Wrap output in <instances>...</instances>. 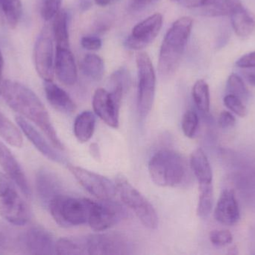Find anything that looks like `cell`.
Segmentation results:
<instances>
[{
	"label": "cell",
	"mask_w": 255,
	"mask_h": 255,
	"mask_svg": "<svg viewBox=\"0 0 255 255\" xmlns=\"http://www.w3.org/2000/svg\"><path fill=\"white\" fill-rule=\"evenodd\" d=\"M190 167L199 184H212V169L203 150H195L190 156Z\"/></svg>",
	"instance_id": "obj_22"
},
{
	"label": "cell",
	"mask_w": 255,
	"mask_h": 255,
	"mask_svg": "<svg viewBox=\"0 0 255 255\" xmlns=\"http://www.w3.org/2000/svg\"><path fill=\"white\" fill-rule=\"evenodd\" d=\"M16 122L27 139L31 141L33 145L46 158L58 163H65L64 157L49 145L44 137L40 134V132L28 123L27 119L19 115L16 117Z\"/></svg>",
	"instance_id": "obj_17"
},
{
	"label": "cell",
	"mask_w": 255,
	"mask_h": 255,
	"mask_svg": "<svg viewBox=\"0 0 255 255\" xmlns=\"http://www.w3.org/2000/svg\"><path fill=\"white\" fill-rule=\"evenodd\" d=\"M110 83L112 88L121 87L127 92L130 85V77L127 69L122 67L111 76Z\"/></svg>",
	"instance_id": "obj_35"
},
{
	"label": "cell",
	"mask_w": 255,
	"mask_h": 255,
	"mask_svg": "<svg viewBox=\"0 0 255 255\" xmlns=\"http://www.w3.org/2000/svg\"><path fill=\"white\" fill-rule=\"evenodd\" d=\"M157 1H158V0H132L130 7L135 11H140L155 4Z\"/></svg>",
	"instance_id": "obj_42"
},
{
	"label": "cell",
	"mask_w": 255,
	"mask_h": 255,
	"mask_svg": "<svg viewBox=\"0 0 255 255\" xmlns=\"http://www.w3.org/2000/svg\"><path fill=\"white\" fill-rule=\"evenodd\" d=\"M4 253H3V252H2V251H1V250H0V255H1V254H4Z\"/></svg>",
	"instance_id": "obj_48"
},
{
	"label": "cell",
	"mask_w": 255,
	"mask_h": 255,
	"mask_svg": "<svg viewBox=\"0 0 255 255\" xmlns=\"http://www.w3.org/2000/svg\"><path fill=\"white\" fill-rule=\"evenodd\" d=\"M163 16L156 13L136 24L126 40L125 44L130 49L139 50L148 46L156 38L161 29Z\"/></svg>",
	"instance_id": "obj_12"
},
{
	"label": "cell",
	"mask_w": 255,
	"mask_h": 255,
	"mask_svg": "<svg viewBox=\"0 0 255 255\" xmlns=\"http://www.w3.org/2000/svg\"><path fill=\"white\" fill-rule=\"evenodd\" d=\"M193 21L189 16L177 19L168 29L160 46L158 58V70L163 76L173 74L181 62L185 50Z\"/></svg>",
	"instance_id": "obj_2"
},
{
	"label": "cell",
	"mask_w": 255,
	"mask_h": 255,
	"mask_svg": "<svg viewBox=\"0 0 255 255\" xmlns=\"http://www.w3.org/2000/svg\"><path fill=\"white\" fill-rule=\"evenodd\" d=\"M43 86L46 99L52 107L64 114H72L76 110V104L70 95L52 80L44 81Z\"/></svg>",
	"instance_id": "obj_20"
},
{
	"label": "cell",
	"mask_w": 255,
	"mask_h": 255,
	"mask_svg": "<svg viewBox=\"0 0 255 255\" xmlns=\"http://www.w3.org/2000/svg\"><path fill=\"white\" fill-rule=\"evenodd\" d=\"M210 241L216 247H225L233 241V235L228 230L213 231L210 234Z\"/></svg>",
	"instance_id": "obj_38"
},
{
	"label": "cell",
	"mask_w": 255,
	"mask_h": 255,
	"mask_svg": "<svg viewBox=\"0 0 255 255\" xmlns=\"http://www.w3.org/2000/svg\"><path fill=\"white\" fill-rule=\"evenodd\" d=\"M232 24L237 35L242 38L250 37L255 30V16L244 6L237 9L232 15Z\"/></svg>",
	"instance_id": "obj_23"
},
{
	"label": "cell",
	"mask_w": 255,
	"mask_h": 255,
	"mask_svg": "<svg viewBox=\"0 0 255 255\" xmlns=\"http://www.w3.org/2000/svg\"><path fill=\"white\" fill-rule=\"evenodd\" d=\"M138 73L137 110L139 116L146 118L151 112L155 95L156 76L151 58L140 52L136 56Z\"/></svg>",
	"instance_id": "obj_7"
},
{
	"label": "cell",
	"mask_w": 255,
	"mask_h": 255,
	"mask_svg": "<svg viewBox=\"0 0 255 255\" xmlns=\"http://www.w3.org/2000/svg\"><path fill=\"white\" fill-rule=\"evenodd\" d=\"M224 104L228 109L240 117H245L247 115V109L243 100L236 96L227 94L224 98Z\"/></svg>",
	"instance_id": "obj_36"
},
{
	"label": "cell",
	"mask_w": 255,
	"mask_h": 255,
	"mask_svg": "<svg viewBox=\"0 0 255 255\" xmlns=\"http://www.w3.org/2000/svg\"><path fill=\"white\" fill-rule=\"evenodd\" d=\"M94 201L85 198H73L59 195L49 204L48 208L58 226L73 227L88 224Z\"/></svg>",
	"instance_id": "obj_4"
},
{
	"label": "cell",
	"mask_w": 255,
	"mask_h": 255,
	"mask_svg": "<svg viewBox=\"0 0 255 255\" xmlns=\"http://www.w3.org/2000/svg\"><path fill=\"white\" fill-rule=\"evenodd\" d=\"M125 91L121 87L112 88L111 92L98 88L93 97V108L96 115L112 128L119 127L120 109Z\"/></svg>",
	"instance_id": "obj_8"
},
{
	"label": "cell",
	"mask_w": 255,
	"mask_h": 255,
	"mask_svg": "<svg viewBox=\"0 0 255 255\" xmlns=\"http://www.w3.org/2000/svg\"><path fill=\"white\" fill-rule=\"evenodd\" d=\"M128 217L127 210L118 202L110 200L94 202L88 225L95 232H104Z\"/></svg>",
	"instance_id": "obj_10"
},
{
	"label": "cell",
	"mask_w": 255,
	"mask_h": 255,
	"mask_svg": "<svg viewBox=\"0 0 255 255\" xmlns=\"http://www.w3.org/2000/svg\"><path fill=\"white\" fill-rule=\"evenodd\" d=\"M96 117L93 112L85 111L79 114L75 120L73 131L76 139L82 143L92 138L95 130Z\"/></svg>",
	"instance_id": "obj_24"
},
{
	"label": "cell",
	"mask_w": 255,
	"mask_h": 255,
	"mask_svg": "<svg viewBox=\"0 0 255 255\" xmlns=\"http://www.w3.org/2000/svg\"><path fill=\"white\" fill-rule=\"evenodd\" d=\"M244 75H245L247 80L248 81L251 85L255 86V67H253V68H250V70L245 71Z\"/></svg>",
	"instance_id": "obj_43"
},
{
	"label": "cell",
	"mask_w": 255,
	"mask_h": 255,
	"mask_svg": "<svg viewBox=\"0 0 255 255\" xmlns=\"http://www.w3.org/2000/svg\"><path fill=\"white\" fill-rule=\"evenodd\" d=\"M236 123V118L231 112L223 111L221 112L219 118V124L223 129L230 128L234 127Z\"/></svg>",
	"instance_id": "obj_40"
},
{
	"label": "cell",
	"mask_w": 255,
	"mask_h": 255,
	"mask_svg": "<svg viewBox=\"0 0 255 255\" xmlns=\"http://www.w3.org/2000/svg\"><path fill=\"white\" fill-rule=\"evenodd\" d=\"M0 166L6 175L12 180L25 197L31 196L28 180L17 160L9 148L0 141Z\"/></svg>",
	"instance_id": "obj_15"
},
{
	"label": "cell",
	"mask_w": 255,
	"mask_h": 255,
	"mask_svg": "<svg viewBox=\"0 0 255 255\" xmlns=\"http://www.w3.org/2000/svg\"><path fill=\"white\" fill-rule=\"evenodd\" d=\"M199 117L193 111L189 110L185 112L181 121L183 133L187 137L193 138L199 127Z\"/></svg>",
	"instance_id": "obj_34"
},
{
	"label": "cell",
	"mask_w": 255,
	"mask_h": 255,
	"mask_svg": "<svg viewBox=\"0 0 255 255\" xmlns=\"http://www.w3.org/2000/svg\"><path fill=\"white\" fill-rule=\"evenodd\" d=\"M214 191L212 184H199V199L197 215L200 218H207L213 209Z\"/></svg>",
	"instance_id": "obj_30"
},
{
	"label": "cell",
	"mask_w": 255,
	"mask_h": 255,
	"mask_svg": "<svg viewBox=\"0 0 255 255\" xmlns=\"http://www.w3.org/2000/svg\"><path fill=\"white\" fill-rule=\"evenodd\" d=\"M214 217L218 223L232 226L239 221V206L233 190H226L220 195L214 211Z\"/></svg>",
	"instance_id": "obj_19"
},
{
	"label": "cell",
	"mask_w": 255,
	"mask_h": 255,
	"mask_svg": "<svg viewBox=\"0 0 255 255\" xmlns=\"http://www.w3.org/2000/svg\"><path fill=\"white\" fill-rule=\"evenodd\" d=\"M117 191L121 200L136 214L139 221L149 230L158 227V217L154 207L133 187L124 176L120 175L116 179Z\"/></svg>",
	"instance_id": "obj_6"
},
{
	"label": "cell",
	"mask_w": 255,
	"mask_h": 255,
	"mask_svg": "<svg viewBox=\"0 0 255 255\" xmlns=\"http://www.w3.org/2000/svg\"><path fill=\"white\" fill-rule=\"evenodd\" d=\"M0 94L13 110L35 124L55 148L64 149L47 109L34 91L20 82L4 80L0 85Z\"/></svg>",
	"instance_id": "obj_1"
},
{
	"label": "cell",
	"mask_w": 255,
	"mask_h": 255,
	"mask_svg": "<svg viewBox=\"0 0 255 255\" xmlns=\"http://www.w3.org/2000/svg\"><path fill=\"white\" fill-rule=\"evenodd\" d=\"M0 250L4 253H25L24 232L0 221Z\"/></svg>",
	"instance_id": "obj_21"
},
{
	"label": "cell",
	"mask_w": 255,
	"mask_h": 255,
	"mask_svg": "<svg viewBox=\"0 0 255 255\" xmlns=\"http://www.w3.org/2000/svg\"><path fill=\"white\" fill-rule=\"evenodd\" d=\"M91 0H82L81 1V7L84 10H87L91 6Z\"/></svg>",
	"instance_id": "obj_47"
},
{
	"label": "cell",
	"mask_w": 255,
	"mask_h": 255,
	"mask_svg": "<svg viewBox=\"0 0 255 255\" xmlns=\"http://www.w3.org/2000/svg\"><path fill=\"white\" fill-rule=\"evenodd\" d=\"M0 136L7 143L15 148H21L23 145L20 130L0 112Z\"/></svg>",
	"instance_id": "obj_28"
},
{
	"label": "cell",
	"mask_w": 255,
	"mask_h": 255,
	"mask_svg": "<svg viewBox=\"0 0 255 255\" xmlns=\"http://www.w3.org/2000/svg\"><path fill=\"white\" fill-rule=\"evenodd\" d=\"M81 44L88 50H98L102 47V40L96 36H85L81 39Z\"/></svg>",
	"instance_id": "obj_39"
},
{
	"label": "cell",
	"mask_w": 255,
	"mask_h": 255,
	"mask_svg": "<svg viewBox=\"0 0 255 255\" xmlns=\"http://www.w3.org/2000/svg\"><path fill=\"white\" fill-rule=\"evenodd\" d=\"M35 186L39 199L46 207L62 192V184L58 177L46 168H42L36 174Z\"/></svg>",
	"instance_id": "obj_16"
},
{
	"label": "cell",
	"mask_w": 255,
	"mask_h": 255,
	"mask_svg": "<svg viewBox=\"0 0 255 255\" xmlns=\"http://www.w3.org/2000/svg\"><path fill=\"white\" fill-rule=\"evenodd\" d=\"M91 153L92 154L93 157L96 159H100V151H99V147L97 144H93L91 145Z\"/></svg>",
	"instance_id": "obj_44"
},
{
	"label": "cell",
	"mask_w": 255,
	"mask_h": 255,
	"mask_svg": "<svg viewBox=\"0 0 255 255\" xmlns=\"http://www.w3.org/2000/svg\"><path fill=\"white\" fill-rule=\"evenodd\" d=\"M193 97L195 104L201 112H207L210 110V91L208 83L203 79L196 81L193 85Z\"/></svg>",
	"instance_id": "obj_32"
},
{
	"label": "cell",
	"mask_w": 255,
	"mask_h": 255,
	"mask_svg": "<svg viewBox=\"0 0 255 255\" xmlns=\"http://www.w3.org/2000/svg\"><path fill=\"white\" fill-rule=\"evenodd\" d=\"M52 29L56 47L70 48L68 16L65 10H61L55 15Z\"/></svg>",
	"instance_id": "obj_27"
},
{
	"label": "cell",
	"mask_w": 255,
	"mask_h": 255,
	"mask_svg": "<svg viewBox=\"0 0 255 255\" xmlns=\"http://www.w3.org/2000/svg\"><path fill=\"white\" fill-rule=\"evenodd\" d=\"M34 64L39 76L44 81L52 80L55 73L53 41L47 31H43L34 46Z\"/></svg>",
	"instance_id": "obj_13"
},
{
	"label": "cell",
	"mask_w": 255,
	"mask_h": 255,
	"mask_svg": "<svg viewBox=\"0 0 255 255\" xmlns=\"http://www.w3.org/2000/svg\"><path fill=\"white\" fill-rule=\"evenodd\" d=\"M187 165L182 155L172 150L157 151L148 163V172L154 184L163 187H178L185 181Z\"/></svg>",
	"instance_id": "obj_3"
},
{
	"label": "cell",
	"mask_w": 255,
	"mask_h": 255,
	"mask_svg": "<svg viewBox=\"0 0 255 255\" xmlns=\"http://www.w3.org/2000/svg\"><path fill=\"white\" fill-rule=\"evenodd\" d=\"M237 66L241 68L255 67V51L245 54L237 61Z\"/></svg>",
	"instance_id": "obj_41"
},
{
	"label": "cell",
	"mask_w": 255,
	"mask_h": 255,
	"mask_svg": "<svg viewBox=\"0 0 255 255\" xmlns=\"http://www.w3.org/2000/svg\"><path fill=\"white\" fill-rule=\"evenodd\" d=\"M55 73L58 80L65 85H73L77 81L78 73L74 56L70 48L56 47Z\"/></svg>",
	"instance_id": "obj_18"
},
{
	"label": "cell",
	"mask_w": 255,
	"mask_h": 255,
	"mask_svg": "<svg viewBox=\"0 0 255 255\" xmlns=\"http://www.w3.org/2000/svg\"><path fill=\"white\" fill-rule=\"evenodd\" d=\"M0 9L11 28L17 25L22 15L20 0H0Z\"/></svg>",
	"instance_id": "obj_31"
},
{
	"label": "cell",
	"mask_w": 255,
	"mask_h": 255,
	"mask_svg": "<svg viewBox=\"0 0 255 255\" xmlns=\"http://www.w3.org/2000/svg\"><path fill=\"white\" fill-rule=\"evenodd\" d=\"M3 67H4V59H3L2 53L0 49V82L2 78Z\"/></svg>",
	"instance_id": "obj_46"
},
{
	"label": "cell",
	"mask_w": 255,
	"mask_h": 255,
	"mask_svg": "<svg viewBox=\"0 0 255 255\" xmlns=\"http://www.w3.org/2000/svg\"><path fill=\"white\" fill-rule=\"evenodd\" d=\"M24 244L26 254H55V243L53 238L41 226H32L24 232Z\"/></svg>",
	"instance_id": "obj_14"
},
{
	"label": "cell",
	"mask_w": 255,
	"mask_h": 255,
	"mask_svg": "<svg viewBox=\"0 0 255 255\" xmlns=\"http://www.w3.org/2000/svg\"><path fill=\"white\" fill-rule=\"evenodd\" d=\"M10 178L0 173V217L9 224L22 226L31 217L29 208Z\"/></svg>",
	"instance_id": "obj_5"
},
{
	"label": "cell",
	"mask_w": 255,
	"mask_h": 255,
	"mask_svg": "<svg viewBox=\"0 0 255 255\" xmlns=\"http://www.w3.org/2000/svg\"><path fill=\"white\" fill-rule=\"evenodd\" d=\"M55 254L88 255V237L61 238L55 243Z\"/></svg>",
	"instance_id": "obj_25"
},
{
	"label": "cell",
	"mask_w": 255,
	"mask_h": 255,
	"mask_svg": "<svg viewBox=\"0 0 255 255\" xmlns=\"http://www.w3.org/2000/svg\"><path fill=\"white\" fill-rule=\"evenodd\" d=\"M130 250V244L127 237L118 232H107L88 237V254L90 255H128Z\"/></svg>",
	"instance_id": "obj_11"
},
{
	"label": "cell",
	"mask_w": 255,
	"mask_h": 255,
	"mask_svg": "<svg viewBox=\"0 0 255 255\" xmlns=\"http://www.w3.org/2000/svg\"><path fill=\"white\" fill-rule=\"evenodd\" d=\"M82 73L93 80L100 81L105 73V63L103 58L96 54H87L81 62Z\"/></svg>",
	"instance_id": "obj_26"
},
{
	"label": "cell",
	"mask_w": 255,
	"mask_h": 255,
	"mask_svg": "<svg viewBox=\"0 0 255 255\" xmlns=\"http://www.w3.org/2000/svg\"><path fill=\"white\" fill-rule=\"evenodd\" d=\"M172 1H181V0H172Z\"/></svg>",
	"instance_id": "obj_49"
},
{
	"label": "cell",
	"mask_w": 255,
	"mask_h": 255,
	"mask_svg": "<svg viewBox=\"0 0 255 255\" xmlns=\"http://www.w3.org/2000/svg\"><path fill=\"white\" fill-rule=\"evenodd\" d=\"M61 1L62 0H43L40 10L42 17L46 21L55 17L61 10Z\"/></svg>",
	"instance_id": "obj_37"
},
{
	"label": "cell",
	"mask_w": 255,
	"mask_h": 255,
	"mask_svg": "<svg viewBox=\"0 0 255 255\" xmlns=\"http://www.w3.org/2000/svg\"><path fill=\"white\" fill-rule=\"evenodd\" d=\"M229 94L236 96L242 100H247L249 97V91L243 79L236 73H232L228 79L226 86Z\"/></svg>",
	"instance_id": "obj_33"
},
{
	"label": "cell",
	"mask_w": 255,
	"mask_h": 255,
	"mask_svg": "<svg viewBox=\"0 0 255 255\" xmlns=\"http://www.w3.org/2000/svg\"><path fill=\"white\" fill-rule=\"evenodd\" d=\"M67 167L79 184L100 200H110L116 196V184L106 177L71 164Z\"/></svg>",
	"instance_id": "obj_9"
},
{
	"label": "cell",
	"mask_w": 255,
	"mask_h": 255,
	"mask_svg": "<svg viewBox=\"0 0 255 255\" xmlns=\"http://www.w3.org/2000/svg\"><path fill=\"white\" fill-rule=\"evenodd\" d=\"M96 4L102 7H106V6L110 5L116 2L117 0H94Z\"/></svg>",
	"instance_id": "obj_45"
},
{
	"label": "cell",
	"mask_w": 255,
	"mask_h": 255,
	"mask_svg": "<svg viewBox=\"0 0 255 255\" xmlns=\"http://www.w3.org/2000/svg\"><path fill=\"white\" fill-rule=\"evenodd\" d=\"M242 5L241 0H217L213 4L203 7L202 12L207 16H231Z\"/></svg>",
	"instance_id": "obj_29"
}]
</instances>
